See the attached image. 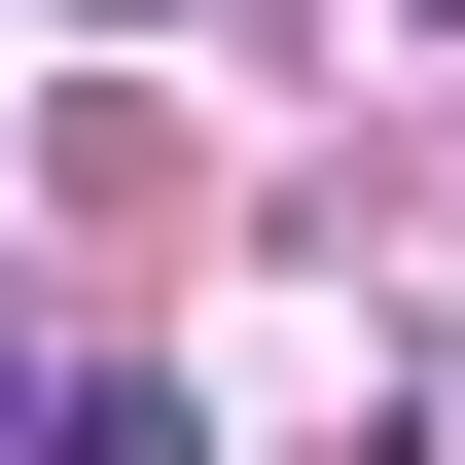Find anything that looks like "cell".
Returning a JSON list of instances; mask_svg holds the SVG:
<instances>
[{
	"mask_svg": "<svg viewBox=\"0 0 465 465\" xmlns=\"http://www.w3.org/2000/svg\"><path fill=\"white\" fill-rule=\"evenodd\" d=\"M0 465H36V394H0Z\"/></svg>",
	"mask_w": 465,
	"mask_h": 465,
	"instance_id": "2",
	"label": "cell"
},
{
	"mask_svg": "<svg viewBox=\"0 0 465 465\" xmlns=\"http://www.w3.org/2000/svg\"><path fill=\"white\" fill-rule=\"evenodd\" d=\"M36 465H215V430H179V394H72V430H36Z\"/></svg>",
	"mask_w": 465,
	"mask_h": 465,
	"instance_id": "1",
	"label": "cell"
}]
</instances>
